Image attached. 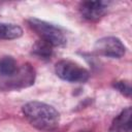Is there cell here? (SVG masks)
<instances>
[{"mask_svg":"<svg viewBox=\"0 0 132 132\" xmlns=\"http://www.w3.org/2000/svg\"><path fill=\"white\" fill-rule=\"evenodd\" d=\"M35 81V70L26 63L19 67V69L9 77L0 78V88L5 90H19L32 86Z\"/></svg>","mask_w":132,"mask_h":132,"instance_id":"cell-4","label":"cell"},{"mask_svg":"<svg viewBox=\"0 0 132 132\" xmlns=\"http://www.w3.org/2000/svg\"><path fill=\"white\" fill-rule=\"evenodd\" d=\"M23 114L27 121L40 131H53L60 123V113L58 110L44 102L30 101L23 105Z\"/></svg>","mask_w":132,"mask_h":132,"instance_id":"cell-1","label":"cell"},{"mask_svg":"<svg viewBox=\"0 0 132 132\" xmlns=\"http://www.w3.org/2000/svg\"><path fill=\"white\" fill-rule=\"evenodd\" d=\"M32 54L37 56L40 59L47 60L53 55V46L50 43L39 39V40H37L33 44V46H32Z\"/></svg>","mask_w":132,"mask_h":132,"instance_id":"cell-10","label":"cell"},{"mask_svg":"<svg viewBox=\"0 0 132 132\" xmlns=\"http://www.w3.org/2000/svg\"><path fill=\"white\" fill-rule=\"evenodd\" d=\"M113 88L117 89L122 95L130 98L131 96V85L127 80H119L113 84Z\"/></svg>","mask_w":132,"mask_h":132,"instance_id":"cell-11","label":"cell"},{"mask_svg":"<svg viewBox=\"0 0 132 132\" xmlns=\"http://www.w3.org/2000/svg\"><path fill=\"white\" fill-rule=\"evenodd\" d=\"M95 51L101 56L108 58H121L126 53V46L116 36H105L95 43Z\"/></svg>","mask_w":132,"mask_h":132,"instance_id":"cell-5","label":"cell"},{"mask_svg":"<svg viewBox=\"0 0 132 132\" xmlns=\"http://www.w3.org/2000/svg\"><path fill=\"white\" fill-rule=\"evenodd\" d=\"M22 35H23V29L20 26L15 24L0 22V39L2 40L16 39Z\"/></svg>","mask_w":132,"mask_h":132,"instance_id":"cell-8","label":"cell"},{"mask_svg":"<svg viewBox=\"0 0 132 132\" xmlns=\"http://www.w3.org/2000/svg\"><path fill=\"white\" fill-rule=\"evenodd\" d=\"M27 23L41 40L50 43L53 47H61L66 44L67 37L64 30L60 26L36 18L28 19Z\"/></svg>","mask_w":132,"mask_h":132,"instance_id":"cell-2","label":"cell"},{"mask_svg":"<svg viewBox=\"0 0 132 132\" xmlns=\"http://www.w3.org/2000/svg\"><path fill=\"white\" fill-rule=\"evenodd\" d=\"M108 6L109 2L107 1H84L80 2L78 10L84 19L96 22L105 15Z\"/></svg>","mask_w":132,"mask_h":132,"instance_id":"cell-6","label":"cell"},{"mask_svg":"<svg viewBox=\"0 0 132 132\" xmlns=\"http://www.w3.org/2000/svg\"><path fill=\"white\" fill-rule=\"evenodd\" d=\"M131 131V107L122 110L113 120L110 132H130Z\"/></svg>","mask_w":132,"mask_h":132,"instance_id":"cell-7","label":"cell"},{"mask_svg":"<svg viewBox=\"0 0 132 132\" xmlns=\"http://www.w3.org/2000/svg\"><path fill=\"white\" fill-rule=\"evenodd\" d=\"M19 69L18 63L11 56H3L0 58V78L9 77Z\"/></svg>","mask_w":132,"mask_h":132,"instance_id":"cell-9","label":"cell"},{"mask_svg":"<svg viewBox=\"0 0 132 132\" xmlns=\"http://www.w3.org/2000/svg\"><path fill=\"white\" fill-rule=\"evenodd\" d=\"M55 72L58 77L69 82H86L90 77V72L85 67L71 60L57 62Z\"/></svg>","mask_w":132,"mask_h":132,"instance_id":"cell-3","label":"cell"}]
</instances>
